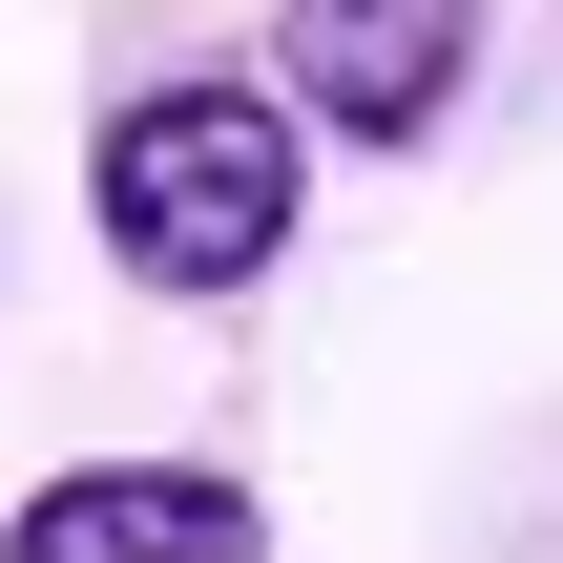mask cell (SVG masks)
Wrapping results in <instances>:
<instances>
[{
	"label": "cell",
	"mask_w": 563,
	"mask_h": 563,
	"mask_svg": "<svg viewBox=\"0 0 563 563\" xmlns=\"http://www.w3.org/2000/svg\"><path fill=\"white\" fill-rule=\"evenodd\" d=\"M272 84H292V125H334V146L397 167L481 84V0H272Z\"/></svg>",
	"instance_id": "2"
},
{
	"label": "cell",
	"mask_w": 563,
	"mask_h": 563,
	"mask_svg": "<svg viewBox=\"0 0 563 563\" xmlns=\"http://www.w3.org/2000/svg\"><path fill=\"white\" fill-rule=\"evenodd\" d=\"M0 563H272V522H251V481H209V460H63V481L0 522Z\"/></svg>",
	"instance_id": "3"
},
{
	"label": "cell",
	"mask_w": 563,
	"mask_h": 563,
	"mask_svg": "<svg viewBox=\"0 0 563 563\" xmlns=\"http://www.w3.org/2000/svg\"><path fill=\"white\" fill-rule=\"evenodd\" d=\"M84 230L125 292L209 313V292H272V251L313 230V146H292V84H125L84 125Z\"/></svg>",
	"instance_id": "1"
}]
</instances>
